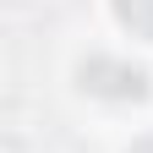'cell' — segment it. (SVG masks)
<instances>
[{"instance_id":"1","label":"cell","mask_w":153,"mask_h":153,"mask_svg":"<svg viewBox=\"0 0 153 153\" xmlns=\"http://www.w3.org/2000/svg\"><path fill=\"white\" fill-rule=\"evenodd\" d=\"M82 88L88 93H104V99H142L148 93V71L142 66H126V60H109V55H93L82 66Z\"/></svg>"},{"instance_id":"2","label":"cell","mask_w":153,"mask_h":153,"mask_svg":"<svg viewBox=\"0 0 153 153\" xmlns=\"http://www.w3.org/2000/svg\"><path fill=\"white\" fill-rule=\"evenodd\" d=\"M115 16L137 38H153V0H115Z\"/></svg>"},{"instance_id":"3","label":"cell","mask_w":153,"mask_h":153,"mask_svg":"<svg viewBox=\"0 0 153 153\" xmlns=\"http://www.w3.org/2000/svg\"><path fill=\"white\" fill-rule=\"evenodd\" d=\"M131 153H153V137H142V142H131Z\"/></svg>"}]
</instances>
